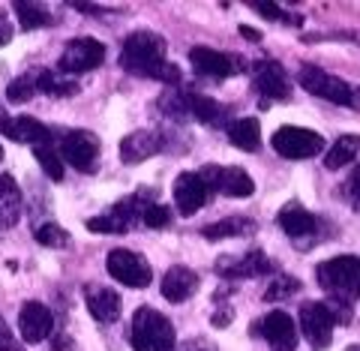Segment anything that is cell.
Here are the masks:
<instances>
[{"instance_id": "24", "label": "cell", "mask_w": 360, "mask_h": 351, "mask_svg": "<svg viewBox=\"0 0 360 351\" xmlns=\"http://www.w3.org/2000/svg\"><path fill=\"white\" fill-rule=\"evenodd\" d=\"M225 132H229V139L238 151H246V153L262 151V123H258L255 117L231 120L229 127H225Z\"/></svg>"}, {"instance_id": "27", "label": "cell", "mask_w": 360, "mask_h": 351, "mask_svg": "<svg viewBox=\"0 0 360 351\" xmlns=\"http://www.w3.org/2000/svg\"><path fill=\"white\" fill-rule=\"evenodd\" d=\"M354 160H357V135H340V141L324 156V165H328L330 172H340V168H345Z\"/></svg>"}, {"instance_id": "31", "label": "cell", "mask_w": 360, "mask_h": 351, "mask_svg": "<svg viewBox=\"0 0 360 351\" xmlns=\"http://www.w3.org/2000/svg\"><path fill=\"white\" fill-rule=\"evenodd\" d=\"M87 229H90V231H96V234H127V231H129V225L123 222L115 210H108V213H103V217L87 219Z\"/></svg>"}, {"instance_id": "35", "label": "cell", "mask_w": 360, "mask_h": 351, "mask_svg": "<svg viewBox=\"0 0 360 351\" xmlns=\"http://www.w3.org/2000/svg\"><path fill=\"white\" fill-rule=\"evenodd\" d=\"M141 222L148 225V229H165V225L172 222V210L162 205H148L141 210Z\"/></svg>"}, {"instance_id": "34", "label": "cell", "mask_w": 360, "mask_h": 351, "mask_svg": "<svg viewBox=\"0 0 360 351\" xmlns=\"http://www.w3.org/2000/svg\"><path fill=\"white\" fill-rule=\"evenodd\" d=\"M255 13H262V15H267V18H274V21H283V25H295V27H300L303 25V18L300 15H288L283 6H276V4H250Z\"/></svg>"}, {"instance_id": "15", "label": "cell", "mask_w": 360, "mask_h": 351, "mask_svg": "<svg viewBox=\"0 0 360 351\" xmlns=\"http://www.w3.org/2000/svg\"><path fill=\"white\" fill-rule=\"evenodd\" d=\"M207 198H210V189L195 172H184L174 180V205L184 217H193L195 210H201L207 205Z\"/></svg>"}, {"instance_id": "29", "label": "cell", "mask_w": 360, "mask_h": 351, "mask_svg": "<svg viewBox=\"0 0 360 351\" xmlns=\"http://www.w3.org/2000/svg\"><path fill=\"white\" fill-rule=\"evenodd\" d=\"M33 94H37V72H25V75H18L15 82H9V87H6V99H9L13 106L30 103Z\"/></svg>"}, {"instance_id": "3", "label": "cell", "mask_w": 360, "mask_h": 351, "mask_svg": "<svg viewBox=\"0 0 360 351\" xmlns=\"http://www.w3.org/2000/svg\"><path fill=\"white\" fill-rule=\"evenodd\" d=\"M357 274H360L357 255H340V258H330V262H321L315 267L319 286L324 291L336 294L340 300H352L357 294Z\"/></svg>"}, {"instance_id": "8", "label": "cell", "mask_w": 360, "mask_h": 351, "mask_svg": "<svg viewBox=\"0 0 360 351\" xmlns=\"http://www.w3.org/2000/svg\"><path fill=\"white\" fill-rule=\"evenodd\" d=\"M60 162H70L75 172H96V160H99V139L87 129H72L63 135L60 141Z\"/></svg>"}, {"instance_id": "14", "label": "cell", "mask_w": 360, "mask_h": 351, "mask_svg": "<svg viewBox=\"0 0 360 351\" xmlns=\"http://www.w3.org/2000/svg\"><path fill=\"white\" fill-rule=\"evenodd\" d=\"M18 331H21V339L30 343V345L45 343V339L51 336V331H54L51 309L45 307V303H39V300H27L25 307H21V312H18Z\"/></svg>"}, {"instance_id": "30", "label": "cell", "mask_w": 360, "mask_h": 351, "mask_svg": "<svg viewBox=\"0 0 360 351\" xmlns=\"http://www.w3.org/2000/svg\"><path fill=\"white\" fill-rule=\"evenodd\" d=\"M37 243L49 249H63V246H70V231L60 229L58 222H45L37 229Z\"/></svg>"}, {"instance_id": "43", "label": "cell", "mask_w": 360, "mask_h": 351, "mask_svg": "<svg viewBox=\"0 0 360 351\" xmlns=\"http://www.w3.org/2000/svg\"><path fill=\"white\" fill-rule=\"evenodd\" d=\"M348 351H357V348H354V345H352V348H348Z\"/></svg>"}, {"instance_id": "13", "label": "cell", "mask_w": 360, "mask_h": 351, "mask_svg": "<svg viewBox=\"0 0 360 351\" xmlns=\"http://www.w3.org/2000/svg\"><path fill=\"white\" fill-rule=\"evenodd\" d=\"M274 270V264L267 262V255L262 253V249H252V253L246 255H222L217 262V274L222 279H250V276H264Z\"/></svg>"}, {"instance_id": "1", "label": "cell", "mask_w": 360, "mask_h": 351, "mask_svg": "<svg viewBox=\"0 0 360 351\" xmlns=\"http://www.w3.org/2000/svg\"><path fill=\"white\" fill-rule=\"evenodd\" d=\"M120 66L132 75L153 78V82H162V84L180 82V70L165 60V39L153 30H135L123 39Z\"/></svg>"}, {"instance_id": "22", "label": "cell", "mask_w": 360, "mask_h": 351, "mask_svg": "<svg viewBox=\"0 0 360 351\" xmlns=\"http://www.w3.org/2000/svg\"><path fill=\"white\" fill-rule=\"evenodd\" d=\"M84 300H87L90 315H94L99 324H115L120 319V298H117V291L90 286V288H84Z\"/></svg>"}, {"instance_id": "20", "label": "cell", "mask_w": 360, "mask_h": 351, "mask_svg": "<svg viewBox=\"0 0 360 351\" xmlns=\"http://www.w3.org/2000/svg\"><path fill=\"white\" fill-rule=\"evenodd\" d=\"M184 94V108H186V117H195L198 123H207V127H222L229 108L217 99H210L205 94H193V90H180Z\"/></svg>"}, {"instance_id": "28", "label": "cell", "mask_w": 360, "mask_h": 351, "mask_svg": "<svg viewBox=\"0 0 360 351\" xmlns=\"http://www.w3.org/2000/svg\"><path fill=\"white\" fill-rule=\"evenodd\" d=\"M15 15L21 18V27L25 30H37V27H49L51 25V13L45 9L42 4H25V0H18V4H13Z\"/></svg>"}, {"instance_id": "7", "label": "cell", "mask_w": 360, "mask_h": 351, "mask_svg": "<svg viewBox=\"0 0 360 351\" xmlns=\"http://www.w3.org/2000/svg\"><path fill=\"white\" fill-rule=\"evenodd\" d=\"M105 267H108V274L117 282H123L127 288H144V286H150V279H153L148 258L132 253V249H111Z\"/></svg>"}, {"instance_id": "19", "label": "cell", "mask_w": 360, "mask_h": 351, "mask_svg": "<svg viewBox=\"0 0 360 351\" xmlns=\"http://www.w3.org/2000/svg\"><path fill=\"white\" fill-rule=\"evenodd\" d=\"M162 151V139L153 129H135L127 139H120V160L127 165H139L148 156H156Z\"/></svg>"}, {"instance_id": "11", "label": "cell", "mask_w": 360, "mask_h": 351, "mask_svg": "<svg viewBox=\"0 0 360 351\" xmlns=\"http://www.w3.org/2000/svg\"><path fill=\"white\" fill-rule=\"evenodd\" d=\"M333 309L328 303H303L300 307V331L315 348H328L333 343Z\"/></svg>"}, {"instance_id": "21", "label": "cell", "mask_w": 360, "mask_h": 351, "mask_svg": "<svg viewBox=\"0 0 360 351\" xmlns=\"http://www.w3.org/2000/svg\"><path fill=\"white\" fill-rule=\"evenodd\" d=\"M198 282L201 279H198L195 270L177 264V267H172L162 276V298L172 300V303H184V300H189L198 291Z\"/></svg>"}, {"instance_id": "25", "label": "cell", "mask_w": 360, "mask_h": 351, "mask_svg": "<svg viewBox=\"0 0 360 351\" xmlns=\"http://www.w3.org/2000/svg\"><path fill=\"white\" fill-rule=\"evenodd\" d=\"M255 219L250 217H229V219H219V222H210L201 229V234L207 241H229V237H246V234H255Z\"/></svg>"}, {"instance_id": "2", "label": "cell", "mask_w": 360, "mask_h": 351, "mask_svg": "<svg viewBox=\"0 0 360 351\" xmlns=\"http://www.w3.org/2000/svg\"><path fill=\"white\" fill-rule=\"evenodd\" d=\"M132 348L135 351H174V324L162 312L141 307L132 315Z\"/></svg>"}, {"instance_id": "36", "label": "cell", "mask_w": 360, "mask_h": 351, "mask_svg": "<svg viewBox=\"0 0 360 351\" xmlns=\"http://www.w3.org/2000/svg\"><path fill=\"white\" fill-rule=\"evenodd\" d=\"M0 351H25V345L15 339V333L9 331L4 319H0Z\"/></svg>"}, {"instance_id": "23", "label": "cell", "mask_w": 360, "mask_h": 351, "mask_svg": "<svg viewBox=\"0 0 360 351\" xmlns=\"http://www.w3.org/2000/svg\"><path fill=\"white\" fill-rule=\"evenodd\" d=\"M21 219V189L13 174H0V229H13Z\"/></svg>"}, {"instance_id": "9", "label": "cell", "mask_w": 360, "mask_h": 351, "mask_svg": "<svg viewBox=\"0 0 360 351\" xmlns=\"http://www.w3.org/2000/svg\"><path fill=\"white\" fill-rule=\"evenodd\" d=\"M255 90L262 94V108H267L270 103H285L291 96V82L283 63L276 60H262L255 63V75H252Z\"/></svg>"}, {"instance_id": "32", "label": "cell", "mask_w": 360, "mask_h": 351, "mask_svg": "<svg viewBox=\"0 0 360 351\" xmlns=\"http://www.w3.org/2000/svg\"><path fill=\"white\" fill-rule=\"evenodd\" d=\"M33 153H37V162L42 165V172L49 174L51 180H60L63 177V162H60V156H58V151H54L51 144L33 147Z\"/></svg>"}, {"instance_id": "4", "label": "cell", "mask_w": 360, "mask_h": 351, "mask_svg": "<svg viewBox=\"0 0 360 351\" xmlns=\"http://www.w3.org/2000/svg\"><path fill=\"white\" fill-rule=\"evenodd\" d=\"M297 82L303 90H309L312 96H321L328 103H336V106H357V90L342 82L340 75H330L319 70V66H303L297 72Z\"/></svg>"}, {"instance_id": "10", "label": "cell", "mask_w": 360, "mask_h": 351, "mask_svg": "<svg viewBox=\"0 0 360 351\" xmlns=\"http://www.w3.org/2000/svg\"><path fill=\"white\" fill-rule=\"evenodd\" d=\"M198 177L205 180L207 189L222 192V196H229V198H250L255 192V180L246 174L243 168H234V165H225V168L210 165Z\"/></svg>"}, {"instance_id": "18", "label": "cell", "mask_w": 360, "mask_h": 351, "mask_svg": "<svg viewBox=\"0 0 360 351\" xmlns=\"http://www.w3.org/2000/svg\"><path fill=\"white\" fill-rule=\"evenodd\" d=\"M262 333L274 351H295L297 348V324L291 321V315L283 309L267 312V319L262 321Z\"/></svg>"}, {"instance_id": "12", "label": "cell", "mask_w": 360, "mask_h": 351, "mask_svg": "<svg viewBox=\"0 0 360 351\" xmlns=\"http://www.w3.org/2000/svg\"><path fill=\"white\" fill-rule=\"evenodd\" d=\"M189 63L195 66L198 75H207V78H229L234 72H243L246 70L240 58H234V54H225V51H217V49H205V45H198V49H189Z\"/></svg>"}, {"instance_id": "16", "label": "cell", "mask_w": 360, "mask_h": 351, "mask_svg": "<svg viewBox=\"0 0 360 351\" xmlns=\"http://www.w3.org/2000/svg\"><path fill=\"white\" fill-rule=\"evenodd\" d=\"M279 225H283V231L300 246L319 241V225L321 222L315 219L309 210H303L300 205H285L283 213H279Z\"/></svg>"}, {"instance_id": "33", "label": "cell", "mask_w": 360, "mask_h": 351, "mask_svg": "<svg viewBox=\"0 0 360 351\" xmlns=\"http://www.w3.org/2000/svg\"><path fill=\"white\" fill-rule=\"evenodd\" d=\"M297 291H300V282L295 276H279L267 286L264 300H283V298H288V294H297Z\"/></svg>"}, {"instance_id": "5", "label": "cell", "mask_w": 360, "mask_h": 351, "mask_svg": "<svg viewBox=\"0 0 360 351\" xmlns=\"http://www.w3.org/2000/svg\"><path fill=\"white\" fill-rule=\"evenodd\" d=\"M103 60H105L103 42L94 39V37H78L63 49L60 60H58V72L72 78V75H82V72H90V70H96V66H103Z\"/></svg>"}, {"instance_id": "39", "label": "cell", "mask_w": 360, "mask_h": 351, "mask_svg": "<svg viewBox=\"0 0 360 351\" xmlns=\"http://www.w3.org/2000/svg\"><path fill=\"white\" fill-rule=\"evenodd\" d=\"M9 39H13V27H9V21L0 15V45H6Z\"/></svg>"}, {"instance_id": "41", "label": "cell", "mask_w": 360, "mask_h": 351, "mask_svg": "<svg viewBox=\"0 0 360 351\" xmlns=\"http://www.w3.org/2000/svg\"><path fill=\"white\" fill-rule=\"evenodd\" d=\"M240 37H246V39H252V42H258V39H262V33H258L255 27H246V25H240Z\"/></svg>"}, {"instance_id": "40", "label": "cell", "mask_w": 360, "mask_h": 351, "mask_svg": "<svg viewBox=\"0 0 360 351\" xmlns=\"http://www.w3.org/2000/svg\"><path fill=\"white\" fill-rule=\"evenodd\" d=\"M210 321H213V327H225V324L231 321V309H222V312H217Z\"/></svg>"}, {"instance_id": "26", "label": "cell", "mask_w": 360, "mask_h": 351, "mask_svg": "<svg viewBox=\"0 0 360 351\" xmlns=\"http://www.w3.org/2000/svg\"><path fill=\"white\" fill-rule=\"evenodd\" d=\"M37 90H42V94H49V96H72V94H78V84L72 78L60 75L58 70H42V72H37Z\"/></svg>"}, {"instance_id": "38", "label": "cell", "mask_w": 360, "mask_h": 351, "mask_svg": "<svg viewBox=\"0 0 360 351\" xmlns=\"http://www.w3.org/2000/svg\"><path fill=\"white\" fill-rule=\"evenodd\" d=\"M357 177H360V172L354 168L352 177H348V198H352V208H354V210L360 208V201H357Z\"/></svg>"}, {"instance_id": "42", "label": "cell", "mask_w": 360, "mask_h": 351, "mask_svg": "<svg viewBox=\"0 0 360 351\" xmlns=\"http://www.w3.org/2000/svg\"><path fill=\"white\" fill-rule=\"evenodd\" d=\"M0 160H4V144H0Z\"/></svg>"}, {"instance_id": "17", "label": "cell", "mask_w": 360, "mask_h": 351, "mask_svg": "<svg viewBox=\"0 0 360 351\" xmlns=\"http://www.w3.org/2000/svg\"><path fill=\"white\" fill-rule=\"evenodd\" d=\"M0 132L18 144H33V147L51 144V129L42 127V123L33 117H6L4 111H0Z\"/></svg>"}, {"instance_id": "37", "label": "cell", "mask_w": 360, "mask_h": 351, "mask_svg": "<svg viewBox=\"0 0 360 351\" xmlns=\"http://www.w3.org/2000/svg\"><path fill=\"white\" fill-rule=\"evenodd\" d=\"M51 351H75V343L66 333H58L51 339Z\"/></svg>"}, {"instance_id": "6", "label": "cell", "mask_w": 360, "mask_h": 351, "mask_svg": "<svg viewBox=\"0 0 360 351\" xmlns=\"http://www.w3.org/2000/svg\"><path fill=\"white\" fill-rule=\"evenodd\" d=\"M270 144L285 160H309V156H319L324 151V139L307 127H279Z\"/></svg>"}]
</instances>
